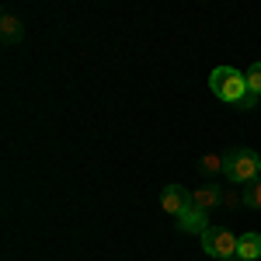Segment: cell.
<instances>
[{"label":"cell","instance_id":"1","mask_svg":"<svg viewBox=\"0 0 261 261\" xmlns=\"http://www.w3.org/2000/svg\"><path fill=\"white\" fill-rule=\"evenodd\" d=\"M223 174L233 181V185H254L261 178V157L251 146H230L223 153Z\"/></svg>","mask_w":261,"mask_h":261},{"label":"cell","instance_id":"5","mask_svg":"<svg viewBox=\"0 0 261 261\" xmlns=\"http://www.w3.org/2000/svg\"><path fill=\"white\" fill-rule=\"evenodd\" d=\"M178 230L181 233H205V230H209V213L192 202V205L178 216Z\"/></svg>","mask_w":261,"mask_h":261},{"label":"cell","instance_id":"3","mask_svg":"<svg viewBox=\"0 0 261 261\" xmlns=\"http://www.w3.org/2000/svg\"><path fill=\"white\" fill-rule=\"evenodd\" d=\"M202 251L216 261H230L237 258V233L226 230V226H209L202 233Z\"/></svg>","mask_w":261,"mask_h":261},{"label":"cell","instance_id":"11","mask_svg":"<svg viewBox=\"0 0 261 261\" xmlns=\"http://www.w3.org/2000/svg\"><path fill=\"white\" fill-rule=\"evenodd\" d=\"M199 164H202L205 174H220V171H223V153H205Z\"/></svg>","mask_w":261,"mask_h":261},{"label":"cell","instance_id":"6","mask_svg":"<svg viewBox=\"0 0 261 261\" xmlns=\"http://www.w3.org/2000/svg\"><path fill=\"white\" fill-rule=\"evenodd\" d=\"M21 35H24L21 18H18V14H11V11H4V14H0V39L7 42V45H18Z\"/></svg>","mask_w":261,"mask_h":261},{"label":"cell","instance_id":"7","mask_svg":"<svg viewBox=\"0 0 261 261\" xmlns=\"http://www.w3.org/2000/svg\"><path fill=\"white\" fill-rule=\"evenodd\" d=\"M237 258L241 261H258L261 258V233H241L237 237Z\"/></svg>","mask_w":261,"mask_h":261},{"label":"cell","instance_id":"10","mask_svg":"<svg viewBox=\"0 0 261 261\" xmlns=\"http://www.w3.org/2000/svg\"><path fill=\"white\" fill-rule=\"evenodd\" d=\"M247 91L261 98V60L251 63V70H247Z\"/></svg>","mask_w":261,"mask_h":261},{"label":"cell","instance_id":"13","mask_svg":"<svg viewBox=\"0 0 261 261\" xmlns=\"http://www.w3.org/2000/svg\"><path fill=\"white\" fill-rule=\"evenodd\" d=\"M223 205L237 209V205H244V195H233V192H223Z\"/></svg>","mask_w":261,"mask_h":261},{"label":"cell","instance_id":"8","mask_svg":"<svg viewBox=\"0 0 261 261\" xmlns=\"http://www.w3.org/2000/svg\"><path fill=\"white\" fill-rule=\"evenodd\" d=\"M192 202L199 205V209H213V205H223V192L216 188V185H202L199 192H192Z\"/></svg>","mask_w":261,"mask_h":261},{"label":"cell","instance_id":"12","mask_svg":"<svg viewBox=\"0 0 261 261\" xmlns=\"http://www.w3.org/2000/svg\"><path fill=\"white\" fill-rule=\"evenodd\" d=\"M233 108H237V112H254V108H258V94H251V91H247V94H244Z\"/></svg>","mask_w":261,"mask_h":261},{"label":"cell","instance_id":"9","mask_svg":"<svg viewBox=\"0 0 261 261\" xmlns=\"http://www.w3.org/2000/svg\"><path fill=\"white\" fill-rule=\"evenodd\" d=\"M244 205H247V209H261V178L244 188Z\"/></svg>","mask_w":261,"mask_h":261},{"label":"cell","instance_id":"4","mask_svg":"<svg viewBox=\"0 0 261 261\" xmlns=\"http://www.w3.org/2000/svg\"><path fill=\"white\" fill-rule=\"evenodd\" d=\"M188 205H192L188 188H181V185H167V188L161 192V213H167V216H174V220H178Z\"/></svg>","mask_w":261,"mask_h":261},{"label":"cell","instance_id":"2","mask_svg":"<svg viewBox=\"0 0 261 261\" xmlns=\"http://www.w3.org/2000/svg\"><path fill=\"white\" fill-rule=\"evenodd\" d=\"M209 87H213V94L226 105H237V101L247 94V81H244L241 70H233V66H216L213 73H209Z\"/></svg>","mask_w":261,"mask_h":261}]
</instances>
